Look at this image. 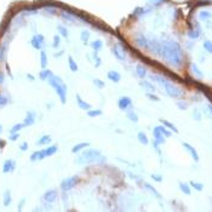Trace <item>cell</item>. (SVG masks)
<instances>
[{"instance_id":"obj_29","label":"cell","mask_w":212,"mask_h":212,"mask_svg":"<svg viewBox=\"0 0 212 212\" xmlns=\"http://www.w3.org/2000/svg\"><path fill=\"white\" fill-rule=\"evenodd\" d=\"M50 142H51V136L45 135V136H42V137H40L37 143H38L39 146H45V144H49Z\"/></svg>"},{"instance_id":"obj_5","label":"cell","mask_w":212,"mask_h":212,"mask_svg":"<svg viewBox=\"0 0 212 212\" xmlns=\"http://www.w3.org/2000/svg\"><path fill=\"white\" fill-rule=\"evenodd\" d=\"M164 87H165L166 94L170 97H172V98H178V97H181V95H182V90L179 87H177L174 84L170 82V81H166L164 84Z\"/></svg>"},{"instance_id":"obj_39","label":"cell","mask_w":212,"mask_h":212,"mask_svg":"<svg viewBox=\"0 0 212 212\" xmlns=\"http://www.w3.org/2000/svg\"><path fill=\"white\" fill-rule=\"evenodd\" d=\"M57 29H58V33H59L62 37H64V38H67V37H68V30H67V28H66V27H63V26H58Z\"/></svg>"},{"instance_id":"obj_23","label":"cell","mask_w":212,"mask_h":212,"mask_svg":"<svg viewBox=\"0 0 212 212\" xmlns=\"http://www.w3.org/2000/svg\"><path fill=\"white\" fill-rule=\"evenodd\" d=\"M90 144L87 143V142H81V143H78V144H75L73 148H72V153H78V152H80V150H82V149H85L86 147H89Z\"/></svg>"},{"instance_id":"obj_25","label":"cell","mask_w":212,"mask_h":212,"mask_svg":"<svg viewBox=\"0 0 212 212\" xmlns=\"http://www.w3.org/2000/svg\"><path fill=\"white\" fill-rule=\"evenodd\" d=\"M52 75V72L50 70V69H41V72L39 73V78L41 79V80H47Z\"/></svg>"},{"instance_id":"obj_6","label":"cell","mask_w":212,"mask_h":212,"mask_svg":"<svg viewBox=\"0 0 212 212\" xmlns=\"http://www.w3.org/2000/svg\"><path fill=\"white\" fill-rule=\"evenodd\" d=\"M57 150H58V147L56 144L50 146V147H47V148H45V149L38 150V160H42V159H45V158H49V156L54 155L55 153H57Z\"/></svg>"},{"instance_id":"obj_33","label":"cell","mask_w":212,"mask_h":212,"mask_svg":"<svg viewBox=\"0 0 212 212\" xmlns=\"http://www.w3.org/2000/svg\"><path fill=\"white\" fill-rule=\"evenodd\" d=\"M189 186L193 187L194 189L198 190V192H201V190L204 189V184H202V183H199V182H195V181H190Z\"/></svg>"},{"instance_id":"obj_30","label":"cell","mask_w":212,"mask_h":212,"mask_svg":"<svg viewBox=\"0 0 212 212\" xmlns=\"http://www.w3.org/2000/svg\"><path fill=\"white\" fill-rule=\"evenodd\" d=\"M150 79H152L153 81L159 82V84H160V85H162V86H164V84L167 81L165 78H162L161 75H159V74H152V75H150Z\"/></svg>"},{"instance_id":"obj_38","label":"cell","mask_w":212,"mask_h":212,"mask_svg":"<svg viewBox=\"0 0 212 212\" xmlns=\"http://www.w3.org/2000/svg\"><path fill=\"white\" fill-rule=\"evenodd\" d=\"M204 49H205L209 54H212V41L211 40H205V41H204Z\"/></svg>"},{"instance_id":"obj_54","label":"cell","mask_w":212,"mask_h":212,"mask_svg":"<svg viewBox=\"0 0 212 212\" xmlns=\"http://www.w3.org/2000/svg\"><path fill=\"white\" fill-rule=\"evenodd\" d=\"M26 202V199H22L21 201H19V205H18V211H21L22 209H23V204Z\"/></svg>"},{"instance_id":"obj_16","label":"cell","mask_w":212,"mask_h":212,"mask_svg":"<svg viewBox=\"0 0 212 212\" xmlns=\"http://www.w3.org/2000/svg\"><path fill=\"white\" fill-rule=\"evenodd\" d=\"M75 97H77L78 106H79L80 109H82V110H89V109H91V104L87 103V102H85V101L80 97V95H77Z\"/></svg>"},{"instance_id":"obj_15","label":"cell","mask_w":212,"mask_h":212,"mask_svg":"<svg viewBox=\"0 0 212 212\" xmlns=\"http://www.w3.org/2000/svg\"><path fill=\"white\" fill-rule=\"evenodd\" d=\"M136 44L138 45V47H143V49H148V40L146 39L144 35L142 34H138L135 39Z\"/></svg>"},{"instance_id":"obj_22","label":"cell","mask_w":212,"mask_h":212,"mask_svg":"<svg viewBox=\"0 0 212 212\" xmlns=\"http://www.w3.org/2000/svg\"><path fill=\"white\" fill-rule=\"evenodd\" d=\"M160 122L166 127V129H169V130H171V131H174V132H178V129L174 126L172 122H170V121H167V120H164V119H160Z\"/></svg>"},{"instance_id":"obj_21","label":"cell","mask_w":212,"mask_h":212,"mask_svg":"<svg viewBox=\"0 0 212 212\" xmlns=\"http://www.w3.org/2000/svg\"><path fill=\"white\" fill-rule=\"evenodd\" d=\"M136 73H137V75L141 79H144L146 75H147V68L144 66H142V64H138L136 67Z\"/></svg>"},{"instance_id":"obj_49","label":"cell","mask_w":212,"mask_h":212,"mask_svg":"<svg viewBox=\"0 0 212 212\" xmlns=\"http://www.w3.org/2000/svg\"><path fill=\"white\" fill-rule=\"evenodd\" d=\"M150 177H152V179H154L155 182H162V176H160V174H153Z\"/></svg>"},{"instance_id":"obj_12","label":"cell","mask_w":212,"mask_h":212,"mask_svg":"<svg viewBox=\"0 0 212 212\" xmlns=\"http://www.w3.org/2000/svg\"><path fill=\"white\" fill-rule=\"evenodd\" d=\"M15 169H16V161L12 160V159H7V160L4 162V165H2V172H4V174L12 172Z\"/></svg>"},{"instance_id":"obj_18","label":"cell","mask_w":212,"mask_h":212,"mask_svg":"<svg viewBox=\"0 0 212 212\" xmlns=\"http://www.w3.org/2000/svg\"><path fill=\"white\" fill-rule=\"evenodd\" d=\"M139 85L146 90V91H148V92H155V86L152 84V82H149V81H147V80H142V81H139Z\"/></svg>"},{"instance_id":"obj_28","label":"cell","mask_w":212,"mask_h":212,"mask_svg":"<svg viewBox=\"0 0 212 212\" xmlns=\"http://www.w3.org/2000/svg\"><path fill=\"white\" fill-rule=\"evenodd\" d=\"M11 201H12V198H11V193H10V190H6V192L4 193L2 204H4L5 206H9V205L11 204Z\"/></svg>"},{"instance_id":"obj_2","label":"cell","mask_w":212,"mask_h":212,"mask_svg":"<svg viewBox=\"0 0 212 212\" xmlns=\"http://www.w3.org/2000/svg\"><path fill=\"white\" fill-rule=\"evenodd\" d=\"M106 161V158L101 154V152L95 148H89L82 152V154L78 158V164H92V162H102Z\"/></svg>"},{"instance_id":"obj_24","label":"cell","mask_w":212,"mask_h":212,"mask_svg":"<svg viewBox=\"0 0 212 212\" xmlns=\"http://www.w3.org/2000/svg\"><path fill=\"white\" fill-rule=\"evenodd\" d=\"M179 189L182 193H184L186 195H190V186L188 183H184V182H179Z\"/></svg>"},{"instance_id":"obj_7","label":"cell","mask_w":212,"mask_h":212,"mask_svg":"<svg viewBox=\"0 0 212 212\" xmlns=\"http://www.w3.org/2000/svg\"><path fill=\"white\" fill-rule=\"evenodd\" d=\"M153 136H154V148L159 149V144H164L165 143V136L161 134L159 126H155L153 129Z\"/></svg>"},{"instance_id":"obj_44","label":"cell","mask_w":212,"mask_h":212,"mask_svg":"<svg viewBox=\"0 0 212 212\" xmlns=\"http://www.w3.org/2000/svg\"><path fill=\"white\" fill-rule=\"evenodd\" d=\"M199 17H200V19H207V18H210L211 17V14L210 12H207V11H201L200 12V15H199Z\"/></svg>"},{"instance_id":"obj_8","label":"cell","mask_w":212,"mask_h":212,"mask_svg":"<svg viewBox=\"0 0 212 212\" xmlns=\"http://www.w3.org/2000/svg\"><path fill=\"white\" fill-rule=\"evenodd\" d=\"M112 52L114 55V57L119 61H125L126 59V51L124 50V47L121 45H115L112 49Z\"/></svg>"},{"instance_id":"obj_57","label":"cell","mask_w":212,"mask_h":212,"mask_svg":"<svg viewBox=\"0 0 212 212\" xmlns=\"http://www.w3.org/2000/svg\"><path fill=\"white\" fill-rule=\"evenodd\" d=\"M27 77L29 78V80H32V81L34 80V77H33V75H30V74H27Z\"/></svg>"},{"instance_id":"obj_40","label":"cell","mask_w":212,"mask_h":212,"mask_svg":"<svg viewBox=\"0 0 212 212\" xmlns=\"http://www.w3.org/2000/svg\"><path fill=\"white\" fill-rule=\"evenodd\" d=\"M177 107H178V109H181V110H187V109H188V103L184 102V101H178V102H177Z\"/></svg>"},{"instance_id":"obj_32","label":"cell","mask_w":212,"mask_h":212,"mask_svg":"<svg viewBox=\"0 0 212 212\" xmlns=\"http://www.w3.org/2000/svg\"><path fill=\"white\" fill-rule=\"evenodd\" d=\"M68 64H69V68H70V70H72V72H77L78 70L77 62L73 59L72 56H69V57H68Z\"/></svg>"},{"instance_id":"obj_53","label":"cell","mask_w":212,"mask_h":212,"mask_svg":"<svg viewBox=\"0 0 212 212\" xmlns=\"http://www.w3.org/2000/svg\"><path fill=\"white\" fill-rule=\"evenodd\" d=\"M30 161H35V160H38V152H34L33 154L30 155Z\"/></svg>"},{"instance_id":"obj_9","label":"cell","mask_w":212,"mask_h":212,"mask_svg":"<svg viewBox=\"0 0 212 212\" xmlns=\"http://www.w3.org/2000/svg\"><path fill=\"white\" fill-rule=\"evenodd\" d=\"M44 42H45V39H44V35H41V34H35L30 40V45L35 50H41Z\"/></svg>"},{"instance_id":"obj_47","label":"cell","mask_w":212,"mask_h":212,"mask_svg":"<svg viewBox=\"0 0 212 212\" xmlns=\"http://www.w3.org/2000/svg\"><path fill=\"white\" fill-rule=\"evenodd\" d=\"M147 97H148L150 101H154V102H159V101H160V98L158 96H155V95H153L152 92H147Z\"/></svg>"},{"instance_id":"obj_52","label":"cell","mask_w":212,"mask_h":212,"mask_svg":"<svg viewBox=\"0 0 212 212\" xmlns=\"http://www.w3.org/2000/svg\"><path fill=\"white\" fill-rule=\"evenodd\" d=\"M19 149H21V150H23V152H24V150H27V149H28V143H27V142H23V143L19 146Z\"/></svg>"},{"instance_id":"obj_19","label":"cell","mask_w":212,"mask_h":212,"mask_svg":"<svg viewBox=\"0 0 212 212\" xmlns=\"http://www.w3.org/2000/svg\"><path fill=\"white\" fill-rule=\"evenodd\" d=\"M190 70H192V73H193L198 79H202V78H204V73L199 69V67H198L195 63H192V64H190Z\"/></svg>"},{"instance_id":"obj_46","label":"cell","mask_w":212,"mask_h":212,"mask_svg":"<svg viewBox=\"0 0 212 212\" xmlns=\"http://www.w3.org/2000/svg\"><path fill=\"white\" fill-rule=\"evenodd\" d=\"M59 44H61L59 35H55V37H54V41H52V46H54L55 49H57L58 46H59Z\"/></svg>"},{"instance_id":"obj_41","label":"cell","mask_w":212,"mask_h":212,"mask_svg":"<svg viewBox=\"0 0 212 212\" xmlns=\"http://www.w3.org/2000/svg\"><path fill=\"white\" fill-rule=\"evenodd\" d=\"M127 118H129V120H131L132 122H137V121H138V115L136 114L135 112H129V113H127Z\"/></svg>"},{"instance_id":"obj_35","label":"cell","mask_w":212,"mask_h":212,"mask_svg":"<svg viewBox=\"0 0 212 212\" xmlns=\"http://www.w3.org/2000/svg\"><path fill=\"white\" fill-rule=\"evenodd\" d=\"M91 46H92V49L95 50V51H99L101 50V47L103 46V42H102V40H95V41H92L91 42Z\"/></svg>"},{"instance_id":"obj_43","label":"cell","mask_w":212,"mask_h":212,"mask_svg":"<svg viewBox=\"0 0 212 212\" xmlns=\"http://www.w3.org/2000/svg\"><path fill=\"white\" fill-rule=\"evenodd\" d=\"M199 35H200V30L199 29L198 30H189L188 32V37L190 39H196Z\"/></svg>"},{"instance_id":"obj_17","label":"cell","mask_w":212,"mask_h":212,"mask_svg":"<svg viewBox=\"0 0 212 212\" xmlns=\"http://www.w3.org/2000/svg\"><path fill=\"white\" fill-rule=\"evenodd\" d=\"M107 78L110 80V81H113V82H119L120 81V79H121V75H120V73H118L116 70H109L108 73H107Z\"/></svg>"},{"instance_id":"obj_42","label":"cell","mask_w":212,"mask_h":212,"mask_svg":"<svg viewBox=\"0 0 212 212\" xmlns=\"http://www.w3.org/2000/svg\"><path fill=\"white\" fill-rule=\"evenodd\" d=\"M159 129H160V131H161V134L165 136V137H171L172 136V134H171V131H169L165 126H159Z\"/></svg>"},{"instance_id":"obj_59","label":"cell","mask_w":212,"mask_h":212,"mask_svg":"<svg viewBox=\"0 0 212 212\" xmlns=\"http://www.w3.org/2000/svg\"><path fill=\"white\" fill-rule=\"evenodd\" d=\"M2 132V126H1V124H0V134Z\"/></svg>"},{"instance_id":"obj_3","label":"cell","mask_w":212,"mask_h":212,"mask_svg":"<svg viewBox=\"0 0 212 212\" xmlns=\"http://www.w3.org/2000/svg\"><path fill=\"white\" fill-rule=\"evenodd\" d=\"M47 81L54 87V90L56 91V94L61 99V103L64 104L67 102V85L63 82V80L58 75H54V74L47 79Z\"/></svg>"},{"instance_id":"obj_13","label":"cell","mask_w":212,"mask_h":212,"mask_svg":"<svg viewBox=\"0 0 212 212\" xmlns=\"http://www.w3.org/2000/svg\"><path fill=\"white\" fill-rule=\"evenodd\" d=\"M183 147H184V149L190 154V156L194 159V161H199V154H198V152H196V149L194 148L193 146H190L189 143H183Z\"/></svg>"},{"instance_id":"obj_45","label":"cell","mask_w":212,"mask_h":212,"mask_svg":"<svg viewBox=\"0 0 212 212\" xmlns=\"http://www.w3.org/2000/svg\"><path fill=\"white\" fill-rule=\"evenodd\" d=\"M94 85H96L97 89H103L104 87V82L101 81L99 79H94Z\"/></svg>"},{"instance_id":"obj_34","label":"cell","mask_w":212,"mask_h":212,"mask_svg":"<svg viewBox=\"0 0 212 212\" xmlns=\"http://www.w3.org/2000/svg\"><path fill=\"white\" fill-rule=\"evenodd\" d=\"M87 115L90 118H96V116L102 115V110L101 109H89L87 110Z\"/></svg>"},{"instance_id":"obj_58","label":"cell","mask_w":212,"mask_h":212,"mask_svg":"<svg viewBox=\"0 0 212 212\" xmlns=\"http://www.w3.org/2000/svg\"><path fill=\"white\" fill-rule=\"evenodd\" d=\"M209 109H210V112H211V114H212V106H209Z\"/></svg>"},{"instance_id":"obj_14","label":"cell","mask_w":212,"mask_h":212,"mask_svg":"<svg viewBox=\"0 0 212 212\" xmlns=\"http://www.w3.org/2000/svg\"><path fill=\"white\" fill-rule=\"evenodd\" d=\"M35 118H37V114H35L34 112H28L27 115H26V118H24V120H23L24 126H30V125H33V124L35 122Z\"/></svg>"},{"instance_id":"obj_51","label":"cell","mask_w":212,"mask_h":212,"mask_svg":"<svg viewBox=\"0 0 212 212\" xmlns=\"http://www.w3.org/2000/svg\"><path fill=\"white\" fill-rule=\"evenodd\" d=\"M18 137H19L18 132H14V134H11V135H10L9 139H10V141H17V139H18Z\"/></svg>"},{"instance_id":"obj_48","label":"cell","mask_w":212,"mask_h":212,"mask_svg":"<svg viewBox=\"0 0 212 212\" xmlns=\"http://www.w3.org/2000/svg\"><path fill=\"white\" fill-rule=\"evenodd\" d=\"M7 102H9V99H7L6 97L2 96V95H0V107L6 106V104H7Z\"/></svg>"},{"instance_id":"obj_11","label":"cell","mask_w":212,"mask_h":212,"mask_svg":"<svg viewBox=\"0 0 212 212\" xmlns=\"http://www.w3.org/2000/svg\"><path fill=\"white\" fill-rule=\"evenodd\" d=\"M132 104V99L130 98V97L127 96H122L119 98V101H118V106H119V108L121 109V110H125V109H127Z\"/></svg>"},{"instance_id":"obj_20","label":"cell","mask_w":212,"mask_h":212,"mask_svg":"<svg viewBox=\"0 0 212 212\" xmlns=\"http://www.w3.org/2000/svg\"><path fill=\"white\" fill-rule=\"evenodd\" d=\"M6 52H7V42L0 44V62H4L6 59Z\"/></svg>"},{"instance_id":"obj_1","label":"cell","mask_w":212,"mask_h":212,"mask_svg":"<svg viewBox=\"0 0 212 212\" xmlns=\"http://www.w3.org/2000/svg\"><path fill=\"white\" fill-rule=\"evenodd\" d=\"M160 55L172 67H179L183 61L181 45L174 40H164L160 42Z\"/></svg>"},{"instance_id":"obj_4","label":"cell","mask_w":212,"mask_h":212,"mask_svg":"<svg viewBox=\"0 0 212 212\" xmlns=\"http://www.w3.org/2000/svg\"><path fill=\"white\" fill-rule=\"evenodd\" d=\"M79 182V177L78 176H70V177H67L64 178L62 182H61V189L64 190V192H68L70 189H73L77 183Z\"/></svg>"},{"instance_id":"obj_55","label":"cell","mask_w":212,"mask_h":212,"mask_svg":"<svg viewBox=\"0 0 212 212\" xmlns=\"http://www.w3.org/2000/svg\"><path fill=\"white\" fill-rule=\"evenodd\" d=\"M152 4H155V5H158V4H161L164 0H149Z\"/></svg>"},{"instance_id":"obj_50","label":"cell","mask_w":212,"mask_h":212,"mask_svg":"<svg viewBox=\"0 0 212 212\" xmlns=\"http://www.w3.org/2000/svg\"><path fill=\"white\" fill-rule=\"evenodd\" d=\"M193 116H194V119L195 120H201V114L199 113V110H196V109H194V112H193Z\"/></svg>"},{"instance_id":"obj_56","label":"cell","mask_w":212,"mask_h":212,"mask_svg":"<svg viewBox=\"0 0 212 212\" xmlns=\"http://www.w3.org/2000/svg\"><path fill=\"white\" fill-rule=\"evenodd\" d=\"M1 82H4V74L2 73H0V84Z\"/></svg>"},{"instance_id":"obj_27","label":"cell","mask_w":212,"mask_h":212,"mask_svg":"<svg viewBox=\"0 0 212 212\" xmlns=\"http://www.w3.org/2000/svg\"><path fill=\"white\" fill-rule=\"evenodd\" d=\"M40 66H41L42 69H45L46 66H47V55H46L45 51L40 52Z\"/></svg>"},{"instance_id":"obj_10","label":"cell","mask_w":212,"mask_h":212,"mask_svg":"<svg viewBox=\"0 0 212 212\" xmlns=\"http://www.w3.org/2000/svg\"><path fill=\"white\" fill-rule=\"evenodd\" d=\"M42 199H44L46 202L52 204V202H55V201H56V199H57V192H56V190H54V189L46 190V192L44 193V195H42Z\"/></svg>"},{"instance_id":"obj_36","label":"cell","mask_w":212,"mask_h":212,"mask_svg":"<svg viewBox=\"0 0 212 212\" xmlns=\"http://www.w3.org/2000/svg\"><path fill=\"white\" fill-rule=\"evenodd\" d=\"M23 127H24V124H23V122H19V124H16V125H14V126L11 127L10 132H11V134H14V132H18L19 130H22Z\"/></svg>"},{"instance_id":"obj_26","label":"cell","mask_w":212,"mask_h":212,"mask_svg":"<svg viewBox=\"0 0 212 212\" xmlns=\"http://www.w3.org/2000/svg\"><path fill=\"white\" fill-rule=\"evenodd\" d=\"M137 138H138L139 143H142L143 146H147L149 143V139H148V137H147V135L144 132H138L137 134Z\"/></svg>"},{"instance_id":"obj_37","label":"cell","mask_w":212,"mask_h":212,"mask_svg":"<svg viewBox=\"0 0 212 212\" xmlns=\"http://www.w3.org/2000/svg\"><path fill=\"white\" fill-rule=\"evenodd\" d=\"M89 39H90V33H89L87 30H82V32L80 33V40H81L82 42H86Z\"/></svg>"},{"instance_id":"obj_31","label":"cell","mask_w":212,"mask_h":212,"mask_svg":"<svg viewBox=\"0 0 212 212\" xmlns=\"http://www.w3.org/2000/svg\"><path fill=\"white\" fill-rule=\"evenodd\" d=\"M144 188H146V189H148V190H149L150 193L154 194V195L156 196V198H158V199H161V195H160V193H159V192H158V190L155 189L153 186H150V184H148V183H144Z\"/></svg>"}]
</instances>
